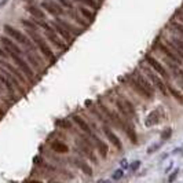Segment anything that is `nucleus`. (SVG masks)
<instances>
[{"label":"nucleus","instance_id":"1","mask_svg":"<svg viewBox=\"0 0 183 183\" xmlns=\"http://www.w3.org/2000/svg\"><path fill=\"white\" fill-rule=\"evenodd\" d=\"M26 32H28V37H29V39L33 41V44L36 46L37 50H39L41 54H43L44 58H47V59L50 61L51 66H53V65H55V62L58 61V57L53 53L51 47L48 46V43H46V40H44L43 37L40 36L39 32H33V30H26Z\"/></svg>","mask_w":183,"mask_h":183},{"label":"nucleus","instance_id":"2","mask_svg":"<svg viewBox=\"0 0 183 183\" xmlns=\"http://www.w3.org/2000/svg\"><path fill=\"white\" fill-rule=\"evenodd\" d=\"M3 30L7 33V36L10 37V39H13V40H15V41H18V43H21L22 46H25L26 47V50H29V51H32V53L36 55V57H39L40 58V54H37V48L36 46L33 44V41L29 39V37L26 36V34H23L21 30L18 29H15L14 26L11 25H8V23H6L4 26H3Z\"/></svg>","mask_w":183,"mask_h":183},{"label":"nucleus","instance_id":"3","mask_svg":"<svg viewBox=\"0 0 183 183\" xmlns=\"http://www.w3.org/2000/svg\"><path fill=\"white\" fill-rule=\"evenodd\" d=\"M143 61L146 62L149 66L153 69L156 73L160 76L161 79H163L164 81H170V79H171V76H170V73H168V70L165 69V66L163 64H161L158 59H156V58L153 57L151 54H145V58H143Z\"/></svg>","mask_w":183,"mask_h":183},{"label":"nucleus","instance_id":"4","mask_svg":"<svg viewBox=\"0 0 183 183\" xmlns=\"http://www.w3.org/2000/svg\"><path fill=\"white\" fill-rule=\"evenodd\" d=\"M143 69L146 70V77L150 80V83L153 84V87L156 89H158V91H160L161 94L167 98V96L170 95V94H168V89H167V83H165L150 66H143Z\"/></svg>","mask_w":183,"mask_h":183},{"label":"nucleus","instance_id":"5","mask_svg":"<svg viewBox=\"0 0 183 183\" xmlns=\"http://www.w3.org/2000/svg\"><path fill=\"white\" fill-rule=\"evenodd\" d=\"M8 57L11 58V59L15 62V65H17V68L21 70V73H22L25 77L28 79V81H34V72H33V69L30 68V65L28 64V62L23 59L22 57H18V55H15V54H13V53H10L8 54Z\"/></svg>","mask_w":183,"mask_h":183},{"label":"nucleus","instance_id":"6","mask_svg":"<svg viewBox=\"0 0 183 183\" xmlns=\"http://www.w3.org/2000/svg\"><path fill=\"white\" fill-rule=\"evenodd\" d=\"M74 150L77 151L80 156H85L88 158L89 161H92V163H98V160H96V157H95V154H94V147H89L87 143H84L81 139H76V147H74Z\"/></svg>","mask_w":183,"mask_h":183},{"label":"nucleus","instance_id":"7","mask_svg":"<svg viewBox=\"0 0 183 183\" xmlns=\"http://www.w3.org/2000/svg\"><path fill=\"white\" fill-rule=\"evenodd\" d=\"M0 41H2L3 48H4V51L7 54L13 53V54L18 55V57H23V50L21 47H18V44H17L13 39H10V37H7V36H0Z\"/></svg>","mask_w":183,"mask_h":183},{"label":"nucleus","instance_id":"8","mask_svg":"<svg viewBox=\"0 0 183 183\" xmlns=\"http://www.w3.org/2000/svg\"><path fill=\"white\" fill-rule=\"evenodd\" d=\"M127 80H128L130 85H131V88H132L134 91H135V92H136V94L139 95V96H143L145 99H151V98H153V96H154V95H151V94H150L149 91H147L146 88L142 87V85L139 84V81H138L134 77L132 73H131V74H127Z\"/></svg>","mask_w":183,"mask_h":183},{"label":"nucleus","instance_id":"9","mask_svg":"<svg viewBox=\"0 0 183 183\" xmlns=\"http://www.w3.org/2000/svg\"><path fill=\"white\" fill-rule=\"evenodd\" d=\"M72 120H73V123L79 127V128H80L81 132H83V134H85V135H87V136L89 138V139H91V138L95 135V132L91 130L89 124H88L87 121H85V120L83 119L81 116H79V114H76V113H74V114H72Z\"/></svg>","mask_w":183,"mask_h":183},{"label":"nucleus","instance_id":"10","mask_svg":"<svg viewBox=\"0 0 183 183\" xmlns=\"http://www.w3.org/2000/svg\"><path fill=\"white\" fill-rule=\"evenodd\" d=\"M102 131H103V134L106 135V138H108V140L113 145V146L116 147L117 150H123V143H121V140H120V138L117 136L116 134L112 131L110 125H108V124H103V125H102Z\"/></svg>","mask_w":183,"mask_h":183},{"label":"nucleus","instance_id":"11","mask_svg":"<svg viewBox=\"0 0 183 183\" xmlns=\"http://www.w3.org/2000/svg\"><path fill=\"white\" fill-rule=\"evenodd\" d=\"M0 66L4 68V69H7V70H8L10 73L14 76V77L18 79V80L21 81V84H26V83H28V79H26L22 73H21L19 69L15 68V66H14V65H11V64H8V62H7V59H2V58H0Z\"/></svg>","mask_w":183,"mask_h":183},{"label":"nucleus","instance_id":"12","mask_svg":"<svg viewBox=\"0 0 183 183\" xmlns=\"http://www.w3.org/2000/svg\"><path fill=\"white\" fill-rule=\"evenodd\" d=\"M54 21H57V22L59 23V25H61L62 28H65V29H66L68 32L70 33L73 37H79L83 32H84V29H83V28L76 26V25H73V23H70V22H68V21H65V19L59 18V17H57V18H55Z\"/></svg>","mask_w":183,"mask_h":183},{"label":"nucleus","instance_id":"13","mask_svg":"<svg viewBox=\"0 0 183 183\" xmlns=\"http://www.w3.org/2000/svg\"><path fill=\"white\" fill-rule=\"evenodd\" d=\"M51 25H53V28L55 29V32H57L58 34H59V37H62V40H64L65 43L68 44V46H70V44L74 41L76 37L72 36V34L69 33L68 30L65 29V28H62V26L59 25V23L57 22V21H51Z\"/></svg>","mask_w":183,"mask_h":183},{"label":"nucleus","instance_id":"14","mask_svg":"<svg viewBox=\"0 0 183 183\" xmlns=\"http://www.w3.org/2000/svg\"><path fill=\"white\" fill-rule=\"evenodd\" d=\"M132 76L136 79L138 81H139V84L142 85V87L146 88V89L150 92L151 95H154V91H156V88L153 87V84H151V83H150V80H149V79H147L146 76H145V74L142 73V72L135 70V72H134V73H132Z\"/></svg>","mask_w":183,"mask_h":183},{"label":"nucleus","instance_id":"15","mask_svg":"<svg viewBox=\"0 0 183 183\" xmlns=\"http://www.w3.org/2000/svg\"><path fill=\"white\" fill-rule=\"evenodd\" d=\"M91 140H92V143H94L95 149L98 150V153L101 154V157H102V158H106V157H108V153H109V147H108V145L103 142V140H102L98 135H96V134L91 138Z\"/></svg>","mask_w":183,"mask_h":183},{"label":"nucleus","instance_id":"16","mask_svg":"<svg viewBox=\"0 0 183 183\" xmlns=\"http://www.w3.org/2000/svg\"><path fill=\"white\" fill-rule=\"evenodd\" d=\"M25 10L32 15L33 19H39V21H46V13L43 11V8L37 7L36 4H26Z\"/></svg>","mask_w":183,"mask_h":183},{"label":"nucleus","instance_id":"17","mask_svg":"<svg viewBox=\"0 0 183 183\" xmlns=\"http://www.w3.org/2000/svg\"><path fill=\"white\" fill-rule=\"evenodd\" d=\"M72 163H73L77 168H80V170L84 172V175H87V176H92V168L89 167V164H87V161L84 160V158L81 157H73L72 158Z\"/></svg>","mask_w":183,"mask_h":183},{"label":"nucleus","instance_id":"18","mask_svg":"<svg viewBox=\"0 0 183 183\" xmlns=\"http://www.w3.org/2000/svg\"><path fill=\"white\" fill-rule=\"evenodd\" d=\"M160 120H161L160 109H154V110H151L149 114H147L146 121H145V125H146L147 128H150V127H154V125H157V124H160Z\"/></svg>","mask_w":183,"mask_h":183},{"label":"nucleus","instance_id":"19","mask_svg":"<svg viewBox=\"0 0 183 183\" xmlns=\"http://www.w3.org/2000/svg\"><path fill=\"white\" fill-rule=\"evenodd\" d=\"M50 147L51 150L55 151V153H59V154H64V153H68L69 151V146L65 142H62V140H58L55 139L53 142L50 143Z\"/></svg>","mask_w":183,"mask_h":183},{"label":"nucleus","instance_id":"20","mask_svg":"<svg viewBox=\"0 0 183 183\" xmlns=\"http://www.w3.org/2000/svg\"><path fill=\"white\" fill-rule=\"evenodd\" d=\"M79 13L81 14V17L84 18L87 22L91 25L92 22H95V19H96V14L95 11H91V10H88L87 7H84V6H81V7H79Z\"/></svg>","mask_w":183,"mask_h":183},{"label":"nucleus","instance_id":"21","mask_svg":"<svg viewBox=\"0 0 183 183\" xmlns=\"http://www.w3.org/2000/svg\"><path fill=\"white\" fill-rule=\"evenodd\" d=\"M167 89H168V94H170L175 101H176L178 103H180V105H183V94L176 87H174L171 83H167Z\"/></svg>","mask_w":183,"mask_h":183},{"label":"nucleus","instance_id":"22","mask_svg":"<svg viewBox=\"0 0 183 183\" xmlns=\"http://www.w3.org/2000/svg\"><path fill=\"white\" fill-rule=\"evenodd\" d=\"M116 108L117 110H119V113L121 114L124 119H125V121H130V119H131V114L128 113V110L125 109V106H124V103L121 101V98H117L116 99Z\"/></svg>","mask_w":183,"mask_h":183},{"label":"nucleus","instance_id":"23","mask_svg":"<svg viewBox=\"0 0 183 183\" xmlns=\"http://www.w3.org/2000/svg\"><path fill=\"white\" fill-rule=\"evenodd\" d=\"M55 127L61 128L62 131H69L73 128V124H72V120L69 119H58L55 120Z\"/></svg>","mask_w":183,"mask_h":183},{"label":"nucleus","instance_id":"24","mask_svg":"<svg viewBox=\"0 0 183 183\" xmlns=\"http://www.w3.org/2000/svg\"><path fill=\"white\" fill-rule=\"evenodd\" d=\"M120 98H121L124 106H125V109L128 110V113L131 114V117H135L136 116V108H135V105H134V103L131 102L128 98H125V96H120Z\"/></svg>","mask_w":183,"mask_h":183},{"label":"nucleus","instance_id":"25","mask_svg":"<svg viewBox=\"0 0 183 183\" xmlns=\"http://www.w3.org/2000/svg\"><path fill=\"white\" fill-rule=\"evenodd\" d=\"M41 8L46 10V11L50 14V15L55 17V18H57V17H59V14H58L57 10H55L54 7H53V4H51L50 0H43V2H41Z\"/></svg>","mask_w":183,"mask_h":183},{"label":"nucleus","instance_id":"26","mask_svg":"<svg viewBox=\"0 0 183 183\" xmlns=\"http://www.w3.org/2000/svg\"><path fill=\"white\" fill-rule=\"evenodd\" d=\"M168 25H170V28H172V32H175V34H179V36L183 39V23L182 22H178V21H171Z\"/></svg>","mask_w":183,"mask_h":183},{"label":"nucleus","instance_id":"27","mask_svg":"<svg viewBox=\"0 0 183 183\" xmlns=\"http://www.w3.org/2000/svg\"><path fill=\"white\" fill-rule=\"evenodd\" d=\"M124 132L127 134L128 139H130L132 143H136V142H138V135H136V131L134 130L132 124H128V127H127V128H125V131H124Z\"/></svg>","mask_w":183,"mask_h":183},{"label":"nucleus","instance_id":"28","mask_svg":"<svg viewBox=\"0 0 183 183\" xmlns=\"http://www.w3.org/2000/svg\"><path fill=\"white\" fill-rule=\"evenodd\" d=\"M21 23L26 28V30H33V32H39V30H40V28L37 26L32 19H25V18H23V19H21Z\"/></svg>","mask_w":183,"mask_h":183},{"label":"nucleus","instance_id":"29","mask_svg":"<svg viewBox=\"0 0 183 183\" xmlns=\"http://www.w3.org/2000/svg\"><path fill=\"white\" fill-rule=\"evenodd\" d=\"M73 2H80L84 4V7H89V8H92V10H99L101 8V6L96 3V0H73Z\"/></svg>","mask_w":183,"mask_h":183},{"label":"nucleus","instance_id":"30","mask_svg":"<svg viewBox=\"0 0 183 183\" xmlns=\"http://www.w3.org/2000/svg\"><path fill=\"white\" fill-rule=\"evenodd\" d=\"M170 41L174 44V46H176L180 51H183V39H182L180 36H178V34H172Z\"/></svg>","mask_w":183,"mask_h":183},{"label":"nucleus","instance_id":"31","mask_svg":"<svg viewBox=\"0 0 183 183\" xmlns=\"http://www.w3.org/2000/svg\"><path fill=\"white\" fill-rule=\"evenodd\" d=\"M164 43H165V44H167V46H168V47H170V48H171V50H172V51H174V53H175V54H176V57L179 58V59H180V61L183 62V51H180V50H179V48H178L176 46H174V44H172V43H171V41H170V40H165V41H164Z\"/></svg>","mask_w":183,"mask_h":183},{"label":"nucleus","instance_id":"32","mask_svg":"<svg viewBox=\"0 0 183 183\" xmlns=\"http://www.w3.org/2000/svg\"><path fill=\"white\" fill-rule=\"evenodd\" d=\"M164 145V142H157V143H153V145H150L149 147H147V150H146V153L149 154H154V153H157L158 150L161 149V146Z\"/></svg>","mask_w":183,"mask_h":183},{"label":"nucleus","instance_id":"33","mask_svg":"<svg viewBox=\"0 0 183 183\" xmlns=\"http://www.w3.org/2000/svg\"><path fill=\"white\" fill-rule=\"evenodd\" d=\"M171 138H172V128L168 127V128H165L163 132H161V142H167Z\"/></svg>","mask_w":183,"mask_h":183},{"label":"nucleus","instance_id":"34","mask_svg":"<svg viewBox=\"0 0 183 183\" xmlns=\"http://www.w3.org/2000/svg\"><path fill=\"white\" fill-rule=\"evenodd\" d=\"M58 3H59V4L64 7V8H66V10H69V11H70V10H74V7H73V3L70 2V0H57Z\"/></svg>","mask_w":183,"mask_h":183},{"label":"nucleus","instance_id":"35","mask_svg":"<svg viewBox=\"0 0 183 183\" xmlns=\"http://www.w3.org/2000/svg\"><path fill=\"white\" fill-rule=\"evenodd\" d=\"M123 176H124V170H121V168L116 170L112 174V179H113V180H120V179H123Z\"/></svg>","mask_w":183,"mask_h":183},{"label":"nucleus","instance_id":"36","mask_svg":"<svg viewBox=\"0 0 183 183\" xmlns=\"http://www.w3.org/2000/svg\"><path fill=\"white\" fill-rule=\"evenodd\" d=\"M140 164H142V161H140V160H135V161H132V163L130 164L128 170H130L131 172H135V171H138V170L140 168Z\"/></svg>","mask_w":183,"mask_h":183},{"label":"nucleus","instance_id":"37","mask_svg":"<svg viewBox=\"0 0 183 183\" xmlns=\"http://www.w3.org/2000/svg\"><path fill=\"white\" fill-rule=\"evenodd\" d=\"M178 175H179V168H175L174 172H172L170 176H168V182H170V183L175 182V180H176V178H178Z\"/></svg>","mask_w":183,"mask_h":183},{"label":"nucleus","instance_id":"38","mask_svg":"<svg viewBox=\"0 0 183 183\" xmlns=\"http://www.w3.org/2000/svg\"><path fill=\"white\" fill-rule=\"evenodd\" d=\"M120 167H121V170H128V167H130L128 161H127L125 158H123V160L120 161Z\"/></svg>","mask_w":183,"mask_h":183},{"label":"nucleus","instance_id":"39","mask_svg":"<svg viewBox=\"0 0 183 183\" xmlns=\"http://www.w3.org/2000/svg\"><path fill=\"white\" fill-rule=\"evenodd\" d=\"M0 58H2V59H7V58H8V54L6 53L3 47H0Z\"/></svg>","mask_w":183,"mask_h":183},{"label":"nucleus","instance_id":"40","mask_svg":"<svg viewBox=\"0 0 183 183\" xmlns=\"http://www.w3.org/2000/svg\"><path fill=\"white\" fill-rule=\"evenodd\" d=\"M33 161H34V164H37V165H40L41 163H43V158H41L40 156H36L33 158Z\"/></svg>","mask_w":183,"mask_h":183},{"label":"nucleus","instance_id":"41","mask_svg":"<svg viewBox=\"0 0 183 183\" xmlns=\"http://www.w3.org/2000/svg\"><path fill=\"white\" fill-rule=\"evenodd\" d=\"M182 150H183V147H182V146H180V147H176V149H174V150L171 151V154H172V156H175V154H178L179 151H182Z\"/></svg>","mask_w":183,"mask_h":183},{"label":"nucleus","instance_id":"42","mask_svg":"<svg viewBox=\"0 0 183 183\" xmlns=\"http://www.w3.org/2000/svg\"><path fill=\"white\" fill-rule=\"evenodd\" d=\"M98 183H112L110 180H108V179H99Z\"/></svg>","mask_w":183,"mask_h":183},{"label":"nucleus","instance_id":"43","mask_svg":"<svg viewBox=\"0 0 183 183\" xmlns=\"http://www.w3.org/2000/svg\"><path fill=\"white\" fill-rule=\"evenodd\" d=\"M10 0H2V2H0V7H3V6H6L7 3H8Z\"/></svg>","mask_w":183,"mask_h":183},{"label":"nucleus","instance_id":"44","mask_svg":"<svg viewBox=\"0 0 183 183\" xmlns=\"http://www.w3.org/2000/svg\"><path fill=\"white\" fill-rule=\"evenodd\" d=\"M26 4H34V0H23Z\"/></svg>","mask_w":183,"mask_h":183},{"label":"nucleus","instance_id":"45","mask_svg":"<svg viewBox=\"0 0 183 183\" xmlns=\"http://www.w3.org/2000/svg\"><path fill=\"white\" fill-rule=\"evenodd\" d=\"M29 183H41V182H39V180H30Z\"/></svg>","mask_w":183,"mask_h":183},{"label":"nucleus","instance_id":"46","mask_svg":"<svg viewBox=\"0 0 183 183\" xmlns=\"http://www.w3.org/2000/svg\"><path fill=\"white\" fill-rule=\"evenodd\" d=\"M51 183H59V182H51Z\"/></svg>","mask_w":183,"mask_h":183},{"label":"nucleus","instance_id":"47","mask_svg":"<svg viewBox=\"0 0 183 183\" xmlns=\"http://www.w3.org/2000/svg\"><path fill=\"white\" fill-rule=\"evenodd\" d=\"M182 156H183V151H182Z\"/></svg>","mask_w":183,"mask_h":183},{"label":"nucleus","instance_id":"48","mask_svg":"<svg viewBox=\"0 0 183 183\" xmlns=\"http://www.w3.org/2000/svg\"><path fill=\"white\" fill-rule=\"evenodd\" d=\"M182 147H183V145H182Z\"/></svg>","mask_w":183,"mask_h":183}]
</instances>
